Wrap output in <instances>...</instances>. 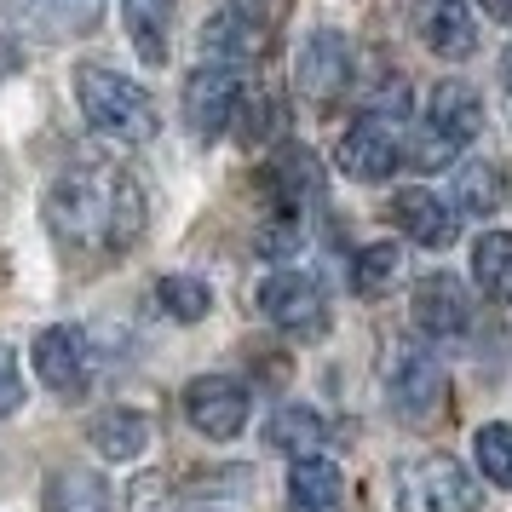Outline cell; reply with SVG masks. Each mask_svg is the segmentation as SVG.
<instances>
[{"label": "cell", "mask_w": 512, "mask_h": 512, "mask_svg": "<svg viewBox=\"0 0 512 512\" xmlns=\"http://www.w3.org/2000/svg\"><path fill=\"white\" fill-rule=\"evenodd\" d=\"M47 512H110V489L93 466H64L47 478Z\"/></svg>", "instance_id": "ffe728a7"}, {"label": "cell", "mask_w": 512, "mask_h": 512, "mask_svg": "<svg viewBox=\"0 0 512 512\" xmlns=\"http://www.w3.org/2000/svg\"><path fill=\"white\" fill-rule=\"evenodd\" d=\"M242 93H248V81H242L236 70H225V64L196 70V75H190V87H185V116H190V127H196L202 139H219V133L236 121V104H242Z\"/></svg>", "instance_id": "9c48e42d"}, {"label": "cell", "mask_w": 512, "mask_h": 512, "mask_svg": "<svg viewBox=\"0 0 512 512\" xmlns=\"http://www.w3.org/2000/svg\"><path fill=\"white\" fill-rule=\"evenodd\" d=\"M156 300H162L167 317H179V323H202L213 311V288L202 277H162L156 282Z\"/></svg>", "instance_id": "cb8c5ba5"}, {"label": "cell", "mask_w": 512, "mask_h": 512, "mask_svg": "<svg viewBox=\"0 0 512 512\" xmlns=\"http://www.w3.org/2000/svg\"><path fill=\"white\" fill-rule=\"evenodd\" d=\"M501 75H507V93H512V47H507V58H501Z\"/></svg>", "instance_id": "f1b7e54d"}, {"label": "cell", "mask_w": 512, "mask_h": 512, "mask_svg": "<svg viewBox=\"0 0 512 512\" xmlns=\"http://www.w3.org/2000/svg\"><path fill=\"white\" fill-rule=\"evenodd\" d=\"M121 18H127L133 52H139L150 70H162L167 64V29H173V0H121Z\"/></svg>", "instance_id": "d6986e66"}, {"label": "cell", "mask_w": 512, "mask_h": 512, "mask_svg": "<svg viewBox=\"0 0 512 512\" xmlns=\"http://www.w3.org/2000/svg\"><path fill=\"white\" fill-rule=\"evenodd\" d=\"M47 225L81 254H121L144 231V190L121 167H75L47 190Z\"/></svg>", "instance_id": "6da1fadb"}, {"label": "cell", "mask_w": 512, "mask_h": 512, "mask_svg": "<svg viewBox=\"0 0 512 512\" xmlns=\"http://www.w3.org/2000/svg\"><path fill=\"white\" fill-rule=\"evenodd\" d=\"M478 6H484L495 24H512V0H478Z\"/></svg>", "instance_id": "83f0119b"}, {"label": "cell", "mask_w": 512, "mask_h": 512, "mask_svg": "<svg viewBox=\"0 0 512 512\" xmlns=\"http://www.w3.org/2000/svg\"><path fill=\"white\" fill-rule=\"evenodd\" d=\"M397 162H403V144H397L392 121H380V116H357L346 133H340V150H334V167H340L346 179H363V185L392 179Z\"/></svg>", "instance_id": "ba28073f"}, {"label": "cell", "mask_w": 512, "mask_h": 512, "mask_svg": "<svg viewBox=\"0 0 512 512\" xmlns=\"http://www.w3.org/2000/svg\"><path fill=\"white\" fill-rule=\"evenodd\" d=\"M248 386L242 380H231V374H202V380H190L185 386V415H190V426L202 432V438H213V443H225V438H236L242 426H248Z\"/></svg>", "instance_id": "52a82bcc"}, {"label": "cell", "mask_w": 512, "mask_h": 512, "mask_svg": "<svg viewBox=\"0 0 512 512\" xmlns=\"http://www.w3.org/2000/svg\"><path fill=\"white\" fill-rule=\"evenodd\" d=\"M472 455H478V472H484L489 484L512 489V420H489V426H478Z\"/></svg>", "instance_id": "603a6c76"}, {"label": "cell", "mask_w": 512, "mask_h": 512, "mask_svg": "<svg viewBox=\"0 0 512 512\" xmlns=\"http://www.w3.org/2000/svg\"><path fill=\"white\" fill-rule=\"evenodd\" d=\"M392 219L415 236L420 248H449V242H455V219H449V208H443L426 185L397 190L392 196Z\"/></svg>", "instance_id": "9a60e30c"}, {"label": "cell", "mask_w": 512, "mask_h": 512, "mask_svg": "<svg viewBox=\"0 0 512 512\" xmlns=\"http://www.w3.org/2000/svg\"><path fill=\"white\" fill-rule=\"evenodd\" d=\"M75 98H81V116L93 133L116 144H150L156 139V104L144 87H133L121 70L110 64H81L75 70Z\"/></svg>", "instance_id": "7a4b0ae2"}, {"label": "cell", "mask_w": 512, "mask_h": 512, "mask_svg": "<svg viewBox=\"0 0 512 512\" xmlns=\"http://www.w3.org/2000/svg\"><path fill=\"white\" fill-rule=\"evenodd\" d=\"M397 277H403V248H397V242H374V248H363V254L351 259V288H357L363 300L392 294Z\"/></svg>", "instance_id": "7402d4cb"}, {"label": "cell", "mask_w": 512, "mask_h": 512, "mask_svg": "<svg viewBox=\"0 0 512 512\" xmlns=\"http://www.w3.org/2000/svg\"><path fill=\"white\" fill-rule=\"evenodd\" d=\"M265 443H271V449H282L288 461H311V455H323L328 426H323V415H317V409L288 403V409H277V415H271V426H265Z\"/></svg>", "instance_id": "ac0fdd59"}, {"label": "cell", "mask_w": 512, "mask_h": 512, "mask_svg": "<svg viewBox=\"0 0 512 512\" xmlns=\"http://www.w3.org/2000/svg\"><path fill=\"white\" fill-rule=\"evenodd\" d=\"M420 41L438 58H472L478 52V24H472L466 0H426L420 6Z\"/></svg>", "instance_id": "5bb4252c"}, {"label": "cell", "mask_w": 512, "mask_h": 512, "mask_svg": "<svg viewBox=\"0 0 512 512\" xmlns=\"http://www.w3.org/2000/svg\"><path fill=\"white\" fill-rule=\"evenodd\" d=\"M271 41V24H265V6L259 0H231V6H219L208 24H202V52H208V64H248L259 58Z\"/></svg>", "instance_id": "8992f818"}, {"label": "cell", "mask_w": 512, "mask_h": 512, "mask_svg": "<svg viewBox=\"0 0 512 512\" xmlns=\"http://www.w3.org/2000/svg\"><path fill=\"white\" fill-rule=\"evenodd\" d=\"M294 81H300L305 98H340L351 81V47L346 35L334 29H317L300 41V58H294Z\"/></svg>", "instance_id": "4fadbf2b"}, {"label": "cell", "mask_w": 512, "mask_h": 512, "mask_svg": "<svg viewBox=\"0 0 512 512\" xmlns=\"http://www.w3.org/2000/svg\"><path fill=\"white\" fill-rule=\"evenodd\" d=\"M386 392H392V409L403 420H432L438 415V403H443V369L426 357V351L403 346V351H392Z\"/></svg>", "instance_id": "30bf717a"}, {"label": "cell", "mask_w": 512, "mask_h": 512, "mask_svg": "<svg viewBox=\"0 0 512 512\" xmlns=\"http://www.w3.org/2000/svg\"><path fill=\"white\" fill-rule=\"evenodd\" d=\"M484 133V98L466 81H438L432 104H426V133L415 139L409 162L415 167H449L461 156V144H472Z\"/></svg>", "instance_id": "3957f363"}, {"label": "cell", "mask_w": 512, "mask_h": 512, "mask_svg": "<svg viewBox=\"0 0 512 512\" xmlns=\"http://www.w3.org/2000/svg\"><path fill=\"white\" fill-rule=\"evenodd\" d=\"M87 438L104 461H139L144 449H150V420L139 409H98L87 420Z\"/></svg>", "instance_id": "2e32d148"}, {"label": "cell", "mask_w": 512, "mask_h": 512, "mask_svg": "<svg viewBox=\"0 0 512 512\" xmlns=\"http://www.w3.org/2000/svg\"><path fill=\"white\" fill-rule=\"evenodd\" d=\"M472 277H478V288H484L489 300L512 305V236L507 231L478 236V248H472Z\"/></svg>", "instance_id": "44dd1931"}, {"label": "cell", "mask_w": 512, "mask_h": 512, "mask_svg": "<svg viewBox=\"0 0 512 512\" xmlns=\"http://www.w3.org/2000/svg\"><path fill=\"white\" fill-rule=\"evenodd\" d=\"M340 466L323 461V455H311V461H294L288 472V512H340Z\"/></svg>", "instance_id": "e0dca14e"}, {"label": "cell", "mask_w": 512, "mask_h": 512, "mask_svg": "<svg viewBox=\"0 0 512 512\" xmlns=\"http://www.w3.org/2000/svg\"><path fill=\"white\" fill-rule=\"evenodd\" d=\"M397 495L403 512H478L484 495L466 478V466L455 455H420V461L397 466Z\"/></svg>", "instance_id": "277c9868"}, {"label": "cell", "mask_w": 512, "mask_h": 512, "mask_svg": "<svg viewBox=\"0 0 512 512\" xmlns=\"http://www.w3.org/2000/svg\"><path fill=\"white\" fill-rule=\"evenodd\" d=\"M415 328L432 340H461L472 328V300H466V282L455 271H432L415 288Z\"/></svg>", "instance_id": "8fae6325"}, {"label": "cell", "mask_w": 512, "mask_h": 512, "mask_svg": "<svg viewBox=\"0 0 512 512\" xmlns=\"http://www.w3.org/2000/svg\"><path fill=\"white\" fill-rule=\"evenodd\" d=\"M35 12V24L58 29V35H75V29H93L98 24V0H24Z\"/></svg>", "instance_id": "484cf974"}, {"label": "cell", "mask_w": 512, "mask_h": 512, "mask_svg": "<svg viewBox=\"0 0 512 512\" xmlns=\"http://www.w3.org/2000/svg\"><path fill=\"white\" fill-rule=\"evenodd\" d=\"M35 369H41V380H47L52 392L75 397L81 386H87V374H93V357H87V334L70 323H52L35 334Z\"/></svg>", "instance_id": "7c38bea8"}, {"label": "cell", "mask_w": 512, "mask_h": 512, "mask_svg": "<svg viewBox=\"0 0 512 512\" xmlns=\"http://www.w3.org/2000/svg\"><path fill=\"white\" fill-rule=\"evenodd\" d=\"M455 202H461L472 219H484V213L501 208V173L489 162H466L461 179H455Z\"/></svg>", "instance_id": "d4e9b609"}, {"label": "cell", "mask_w": 512, "mask_h": 512, "mask_svg": "<svg viewBox=\"0 0 512 512\" xmlns=\"http://www.w3.org/2000/svg\"><path fill=\"white\" fill-rule=\"evenodd\" d=\"M18 409H24V369L12 346H0V415H18Z\"/></svg>", "instance_id": "4316f807"}, {"label": "cell", "mask_w": 512, "mask_h": 512, "mask_svg": "<svg viewBox=\"0 0 512 512\" xmlns=\"http://www.w3.org/2000/svg\"><path fill=\"white\" fill-rule=\"evenodd\" d=\"M259 311L282 328V334H300V340H317L328 328V300L323 282L311 271H271L259 282Z\"/></svg>", "instance_id": "5b68a950"}]
</instances>
